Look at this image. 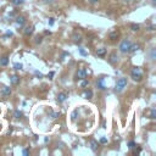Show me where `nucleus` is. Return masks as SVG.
Masks as SVG:
<instances>
[{"instance_id": "nucleus-1", "label": "nucleus", "mask_w": 156, "mask_h": 156, "mask_svg": "<svg viewBox=\"0 0 156 156\" xmlns=\"http://www.w3.org/2000/svg\"><path fill=\"white\" fill-rule=\"evenodd\" d=\"M130 78L134 82H140L143 79V71L140 67H133L130 69Z\"/></svg>"}, {"instance_id": "nucleus-2", "label": "nucleus", "mask_w": 156, "mask_h": 156, "mask_svg": "<svg viewBox=\"0 0 156 156\" xmlns=\"http://www.w3.org/2000/svg\"><path fill=\"white\" fill-rule=\"evenodd\" d=\"M130 45H132V40H130L129 38H124V39L119 43V45H118V50H119V52H122V54H127L128 50H129V48H130Z\"/></svg>"}, {"instance_id": "nucleus-3", "label": "nucleus", "mask_w": 156, "mask_h": 156, "mask_svg": "<svg viewBox=\"0 0 156 156\" xmlns=\"http://www.w3.org/2000/svg\"><path fill=\"white\" fill-rule=\"evenodd\" d=\"M127 83H128V79H127L126 77L118 78L117 82H116V85H115V90H116L117 93H121V91L127 87Z\"/></svg>"}, {"instance_id": "nucleus-4", "label": "nucleus", "mask_w": 156, "mask_h": 156, "mask_svg": "<svg viewBox=\"0 0 156 156\" xmlns=\"http://www.w3.org/2000/svg\"><path fill=\"white\" fill-rule=\"evenodd\" d=\"M71 39H72V41L74 43V44H77V45H79V44H82V41H83V35L79 33V32H73L72 33V35H71Z\"/></svg>"}, {"instance_id": "nucleus-5", "label": "nucleus", "mask_w": 156, "mask_h": 156, "mask_svg": "<svg viewBox=\"0 0 156 156\" xmlns=\"http://www.w3.org/2000/svg\"><path fill=\"white\" fill-rule=\"evenodd\" d=\"M83 78H87V69L84 67H79L76 72V80H80Z\"/></svg>"}, {"instance_id": "nucleus-6", "label": "nucleus", "mask_w": 156, "mask_h": 156, "mask_svg": "<svg viewBox=\"0 0 156 156\" xmlns=\"http://www.w3.org/2000/svg\"><path fill=\"white\" fill-rule=\"evenodd\" d=\"M107 60H108V62H110L111 65H116V63L119 61V56H118V54H117L116 51H113V52H111V54L108 55Z\"/></svg>"}, {"instance_id": "nucleus-7", "label": "nucleus", "mask_w": 156, "mask_h": 156, "mask_svg": "<svg viewBox=\"0 0 156 156\" xmlns=\"http://www.w3.org/2000/svg\"><path fill=\"white\" fill-rule=\"evenodd\" d=\"M27 23V17L23 15H20L16 17V26L17 27H24V24Z\"/></svg>"}, {"instance_id": "nucleus-8", "label": "nucleus", "mask_w": 156, "mask_h": 156, "mask_svg": "<svg viewBox=\"0 0 156 156\" xmlns=\"http://www.w3.org/2000/svg\"><path fill=\"white\" fill-rule=\"evenodd\" d=\"M118 38H119V32L118 30H112V32L108 33V40L110 41H116V40H118Z\"/></svg>"}, {"instance_id": "nucleus-9", "label": "nucleus", "mask_w": 156, "mask_h": 156, "mask_svg": "<svg viewBox=\"0 0 156 156\" xmlns=\"http://www.w3.org/2000/svg\"><path fill=\"white\" fill-rule=\"evenodd\" d=\"M33 32H34V26H32V24L26 26V27H24V29H23V34H24L26 37L32 35V34H33Z\"/></svg>"}, {"instance_id": "nucleus-10", "label": "nucleus", "mask_w": 156, "mask_h": 156, "mask_svg": "<svg viewBox=\"0 0 156 156\" xmlns=\"http://www.w3.org/2000/svg\"><path fill=\"white\" fill-rule=\"evenodd\" d=\"M68 98V94L66 91H61L57 94V102L58 104H62L63 101H66V99Z\"/></svg>"}, {"instance_id": "nucleus-11", "label": "nucleus", "mask_w": 156, "mask_h": 156, "mask_svg": "<svg viewBox=\"0 0 156 156\" xmlns=\"http://www.w3.org/2000/svg\"><path fill=\"white\" fill-rule=\"evenodd\" d=\"M106 54H107V49L106 48H99L96 50V56L100 57V58H104L106 56Z\"/></svg>"}, {"instance_id": "nucleus-12", "label": "nucleus", "mask_w": 156, "mask_h": 156, "mask_svg": "<svg viewBox=\"0 0 156 156\" xmlns=\"http://www.w3.org/2000/svg\"><path fill=\"white\" fill-rule=\"evenodd\" d=\"M104 82H105V78H104V77H101V78L98 79V82H96L98 89H100V90H105V89H106V85H105Z\"/></svg>"}, {"instance_id": "nucleus-13", "label": "nucleus", "mask_w": 156, "mask_h": 156, "mask_svg": "<svg viewBox=\"0 0 156 156\" xmlns=\"http://www.w3.org/2000/svg\"><path fill=\"white\" fill-rule=\"evenodd\" d=\"M20 77L17 76V74H12V76H10V83L12 84V85H17L18 83H20Z\"/></svg>"}, {"instance_id": "nucleus-14", "label": "nucleus", "mask_w": 156, "mask_h": 156, "mask_svg": "<svg viewBox=\"0 0 156 156\" xmlns=\"http://www.w3.org/2000/svg\"><path fill=\"white\" fill-rule=\"evenodd\" d=\"M140 49V44H136V43H132V45H130V48H129V50H128V52L129 54H133V52H135V51H138Z\"/></svg>"}, {"instance_id": "nucleus-15", "label": "nucleus", "mask_w": 156, "mask_h": 156, "mask_svg": "<svg viewBox=\"0 0 156 156\" xmlns=\"http://www.w3.org/2000/svg\"><path fill=\"white\" fill-rule=\"evenodd\" d=\"M89 145H90V149H91L94 152H96V151H98V149H99V144H98V141H96V140L91 139V140H90V143H89Z\"/></svg>"}, {"instance_id": "nucleus-16", "label": "nucleus", "mask_w": 156, "mask_h": 156, "mask_svg": "<svg viewBox=\"0 0 156 156\" xmlns=\"http://www.w3.org/2000/svg\"><path fill=\"white\" fill-rule=\"evenodd\" d=\"M1 94H2L4 96H9V95L11 94V88L7 87V85H4V87L1 88Z\"/></svg>"}, {"instance_id": "nucleus-17", "label": "nucleus", "mask_w": 156, "mask_h": 156, "mask_svg": "<svg viewBox=\"0 0 156 156\" xmlns=\"http://www.w3.org/2000/svg\"><path fill=\"white\" fill-rule=\"evenodd\" d=\"M9 63V56L7 55H4L2 57H0V65L1 66H7Z\"/></svg>"}, {"instance_id": "nucleus-18", "label": "nucleus", "mask_w": 156, "mask_h": 156, "mask_svg": "<svg viewBox=\"0 0 156 156\" xmlns=\"http://www.w3.org/2000/svg\"><path fill=\"white\" fill-rule=\"evenodd\" d=\"M88 85H89V80H88L87 78H83V79L79 80V87H80V88H85V87H88Z\"/></svg>"}, {"instance_id": "nucleus-19", "label": "nucleus", "mask_w": 156, "mask_h": 156, "mask_svg": "<svg viewBox=\"0 0 156 156\" xmlns=\"http://www.w3.org/2000/svg\"><path fill=\"white\" fill-rule=\"evenodd\" d=\"M83 96H84L85 99H91V98H93V90L87 89V90L83 93Z\"/></svg>"}, {"instance_id": "nucleus-20", "label": "nucleus", "mask_w": 156, "mask_h": 156, "mask_svg": "<svg viewBox=\"0 0 156 156\" xmlns=\"http://www.w3.org/2000/svg\"><path fill=\"white\" fill-rule=\"evenodd\" d=\"M129 28H130L133 32H138V30L140 29V24H138V23H130V24H129Z\"/></svg>"}, {"instance_id": "nucleus-21", "label": "nucleus", "mask_w": 156, "mask_h": 156, "mask_svg": "<svg viewBox=\"0 0 156 156\" xmlns=\"http://www.w3.org/2000/svg\"><path fill=\"white\" fill-rule=\"evenodd\" d=\"M149 118H151V119H155L156 118V108H151L150 110V113H149Z\"/></svg>"}, {"instance_id": "nucleus-22", "label": "nucleus", "mask_w": 156, "mask_h": 156, "mask_svg": "<svg viewBox=\"0 0 156 156\" xmlns=\"http://www.w3.org/2000/svg\"><path fill=\"white\" fill-rule=\"evenodd\" d=\"M60 116H61L60 112H50V115H49V117H50L51 119H56V118H58Z\"/></svg>"}, {"instance_id": "nucleus-23", "label": "nucleus", "mask_w": 156, "mask_h": 156, "mask_svg": "<svg viewBox=\"0 0 156 156\" xmlns=\"http://www.w3.org/2000/svg\"><path fill=\"white\" fill-rule=\"evenodd\" d=\"M23 2H24V0H11V4L13 6H21V5H23Z\"/></svg>"}, {"instance_id": "nucleus-24", "label": "nucleus", "mask_w": 156, "mask_h": 156, "mask_svg": "<svg viewBox=\"0 0 156 156\" xmlns=\"http://www.w3.org/2000/svg\"><path fill=\"white\" fill-rule=\"evenodd\" d=\"M13 117H15V118H21V117H22V111L16 110V111L13 112Z\"/></svg>"}, {"instance_id": "nucleus-25", "label": "nucleus", "mask_w": 156, "mask_h": 156, "mask_svg": "<svg viewBox=\"0 0 156 156\" xmlns=\"http://www.w3.org/2000/svg\"><path fill=\"white\" fill-rule=\"evenodd\" d=\"M150 60H151V61L155 60V49H154V48L150 49Z\"/></svg>"}, {"instance_id": "nucleus-26", "label": "nucleus", "mask_w": 156, "mask_h": 156, "mask_svg": "<svg viewBox=\"0 0 156 156\" xmlns=\"http://www.w3.org/2000/svg\"><path fill=\"white\" fill-rule=\"evenodd\" d=\"M78 50H79V54H80L82 56H88V52H87V51H85L83 48H79Z\"/></svg>"}, {"instance_id": "nucleus-27", "label": "nucleus", "mask_w": 156, "mask_h": 156, "mask_svg": "<svg viewBox=\"0 0 156 156\" xmlns=\"http://www.w3.org/2000/svg\"><path fill=\"white\" fill-rule=\"evenodd\" d=\"M128 147H129L130 150H133L134 147H136V144H135L134 141H129V143H128Z\"/></svg>"}, {"instance_id": "nucleus-28", "label": "nucleus", "mask_w": 156, "mask_h": 156, "mask_svg": "<svg viewBox=\"0 0 156 156\" xmlns=\"http://www.w3.org/2000/svg\"><path fill=\"white\" fill-rule=\"evenodd\" d=\"M43 41V37L41 35H38L37 38H35V44H40Z\"/></svg>"}, {"instance_id": "nucleus-29", "label": "nucleus", "mask_w": 156, "mask_h": 156, "mask_svg": "<svg viewBox=\"0 0 156 156\" xmlns=\"http://www.w3.org/2000/svg\"><path fill=\"white\" fill-rule=\"evenodd\" d=\"M13 67H15V69H22V63H15L13 65Z\"/></svg>"}, {"instance_id": "nucleus-30", "label": "nucleus", "mask_w": 156, "mask_h": 156, "mask_svg": "<svg viewBox=\"0 0 156 156\" xmlns=\"http://www.w3.org/2000/svg\"><path fill=\"white\" fill-rule=\"evenodd\" d=\"M155 28H156V26H155V24H151V26H149L146 29L150 30V32H152V30H155Z\"/></svg>"}, {"instance_id": "nucleus-31", "label": "nucleus", "mask_w": 156, "mask_h": 156, "mask_svg": "<svg viewBox=\"0 0 156 156\" xmlns=\"http://www.w3.org/2000/svg\"><path fill=\"white\" fill-rule=\"evenodd\" d=\"M87 1H88L90 5H95V4H98V2H99V0H87Z\"/></svg>"}, {"instance_id": "nucleus-32", "label": "nucleus", "mask_w": 156, "mask_h": 156, "mask_svg": "<svg viewBox=\"0 0 156 156\" xmlns=\"http://www.w3.org/2000/svg\"><path fill=\"white\" fill-rule=\"evenodd\" d=\"M100 143H101V144H106V143H107V138H105V136H102V138L100 139Z\"/></svg>"}, {"instance_id": "nucleus-33", "label": "nucleus", "mask_w": 156, "mask_h": 156, "mask_svg": "<svg viewBox=\"0 0 156 156\" xmlns=\"http://www.w3.org/2000/svg\"><path fill=\"white\" fill-rule=\"evenodd\" d=\"M45 4H52L54 1H56V0H43Z\"/></svg>"}, {"instance_id": "nucleus-34", "label": "nucleus", "mask_w": 156, "mask_h": 156, "mask_svg": "<svg viewBox=\"0 0 156 156\" xmlns=\"http://www.w3.org/2000/svg\"><path fill=\"white\" fill-rule=\"evenodd\" d=\"M29 152H30L29 149H24V150H23V154H24V155H29Z\"/></svg>"}, {"instance_id": "nucleus-35", "label": "nucleus", "mask_w": 156, "mask_h": 156, "mask_svg": "<svg viewBox=\"0 0 156 156\" xmlns=\"http://www.w3.org/2000/svg\"><path fill=\"white\" fill-rule=\"evenodd\" d=\"M54 24V18H49V26H52Z\"/></svg>"}, {"instance_id": "nucleus-36", "label": "nucleus", "mask_w": 156, "mask_h": 156, "mask_svg": "<svg viewBox=\"0 0 156 156\" xmlns=\"http://www.w3.org/2000/svg\"><path fill=\"white\" fill-rule=\"evenodd\" d=\"M130 1H132V0H123L124 4H130Z\"/></svg>"}, {"instance_id": "nucleus-37", "label": "nucleus", "mask_w": 156, "mask_h": 156, "mask_svg": "<svg viewBox=\"0 0 156 156\" xmlns=\"http://www.w3.org/2000/svg\"><path fill=\"white\" fill-rule=\"evenodd\" d=\"M151 2H152V5H155V0H151Z\"/></svg>"}]
</instances>
